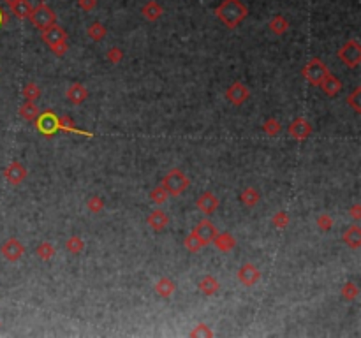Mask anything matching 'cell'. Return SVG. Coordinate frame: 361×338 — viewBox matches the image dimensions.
Here are the masks:
<instances>
[{
  "mask_svg": "<svg viewBox=\"0 0 361 338\" xmlns=\"http://www.w3.org/2000/svg\"><path fill=\"white\" fill-rule=\"evenodd\" d=\"M249 14V9L241 0H224L215 9V16L228 29H236Z\"/></svg>",
  "mask_w": 361,
  "mask_h": 338,
  "instance_id": "cell-1",
  "label": "cell"
},
{
  "mask_svg": "<svg viewBox=\"0 0 361 338\" xmlns=\"http://www.w3.org/2000/svg\"><path fill=\"white\" fill-rule=\"evenodd\" d=\"M162 187L168 190L169 196L176 197L180 194H184L189 189V178L185 176L184 171L180 169H171L164 178H162Z\"/></svg>",
  "mask_w": 361,
  "mask_h": 338,
  "instance_id": "cell-2",
  "label": "cell"
},
{
  "mask_svg": "<svg viewBox=\"0 0 361 338\" xmlns=\"http://www.w3.org/2000/svg\"><path fill=\"white\" fill-rule=\"evenodd\" d=\"M32 25L37 30H44L50 25L57 23V14L51 7H48L46 4H39L37 7H32L30 14H29Z\"/></svg>",
  "mask_w": 361,
  "mask_h": 338,
  "instance_id": "cell-3",
  "label": "cell"
},
{
  "mask_svg": "<svg viewBox=\"0 0 361 338\" xmlns=\"http://www.w3.org/2000/svg\"><path fill=\"white\" fill-rule=\"evenodd\" d=\"M339 58L349 69H354L361 63V46L356 39H351L339 50Z\"/></svg>",
  "mask_w": 361,
  "mask_h": 338,
  "instance_id": "cell-4",
  "label": "cell"
},
{
  "mask_svg": "<svg viewBox=\"0 0 361 338\" xmlns=\"http://www.w3.org/2000/svg\"><path fill=\"white\" fill-rule=\"evenodd\" d=\"M328 73H330V71H328L326 63H324L323 60H319V58H312V60H308V63L303 67V71H301L303 78L315 86L321 85V81H323Z\"/></svg>",
  "mask_w": 361,
  "mask_h": 338,
  "instance_id": "cell-5",
  "label": "cell"
},
{
  "mask_svg": "<svg viewBox=\"0 0 361 338\" xmlns=\"http://www.w3.org/2000/svg\"><path fill=\"white\" fill-rule=\"evenodd\" d=\"M0 254H2V257L6 261L16 262L23 257V254H25V246H23V243L19 240H16V238H9V240H6L4 241V245L0 246Z\"/></svg>",
  "mask_w": 361,
  "mask_h": 338,
  "instance_id": "cell-6",
  "label": "cell"
},
{
  "mask_svg": "<svg viewBox=\"0 0 361 338\" xmlns=\"http://www.w3.org/2000/svg\"><path fill=\"white\" fill-rule=\"evenodd\" d=\"M249 97H251V90L240 81H235L225 90V99H228L233 106H241Z\"/></svg>",
  "mask_w": 361,
  "mask_h": 338,
  "instance_id": "cell-7",
  "label": "cell"
},
{
  "mask_svg": "<svg viewBox=\"0 0 361 338\" xmlns=\"http://www.w3.org/2000/svg\"><path fill=\"white\" fill-rule=\"evenodd\" d=\"M259 278H261L259 269H257V266L252 264V262H245V264H241L240 269H238V280H240L245 287L256 285L257 282H259Z\"/></svg>",
  "mask_w": 361,
  "mask_h": 338,
  "instance_id": "cell-8",
  "label": "cell"
},
{
  "mask_svg": "<svg viewBox=\"0 0 361 338\" xmlns=\"http://www.w3.org/2000/svg\"><path fill=\"white\" fill-rule=\"evenodd\" d=\"M35 125H37L39 132H42L44 136H51L58 130V118L55 117L53 111H46V113L39 115Z\"/></svg>",
  "mask_w": 361,
  "mask_h": 338,
  "instance_id": "cell-9",
  "label": "cell"
},
{
  "mask_svg": "<svg viewBox=\"0 0 361 338\" xmlns=\"http://www.w3.org/2000/svg\"><path fill=\"white\" fill-rule=\"evenodd\" d=\"M312 123L308 120H305V118H296V120L291 122V125H289L287 132L289 136H292L295 139H298V141H305V139L310 138L312 134Z\"/></svg>",
  "mask_w": 361,
  "mask_h": 338,
  "instance_id": "cell-10",
  "label": "cell"
},
{
  "mask_svg": "<svg viewBox=\"0 0 361 338\" xmlns=\"http://www.w3.org/2000/svg\"><path fill=\"white\" fill-rule=\"evenodd\" d=\"M42 41H44L48 46L58 44V42H65L67 41V32L63 30L60 25L53 23V25H50L48 29L42 30Z\"/></svg>",
  "mask_w": 361,
  "mask_h": 338,
  "instance_id": "cell-11",
  "label": "cell"
},
{
  "mask_svg": "<svg viewBox=\"0 0 361 338\" xmlns=\"http://www.w3.org/2000/svg\"><path fill=\"white\" fill-rule=\"evenodd\" d=\"M27 174H29L27 173V168L23 164H19V162H11L6 168V171H4V176H6V180L11 185H19L27 178Z\"/></svg>",
  "mask_w": 361,
  "mask_h": 338,
  "instance_id": "cell-12",
  "label": "cell"
},
{
  "mask_svg": "<svg viewBox=\"0 0 361 338\" xmlns=\"http://www.w3.org/2000/svg\"><path fill=\"white\" fill-rule=\"evenodd\" d=\"M194 233L201 238V241H203L205 245H208V243H212L213 236L217 234V228H215V224H213L212 220L203 218L201 222H197V226L194 228Z\"/></svg>",
  "mask_w": 361,
  "mask_h": 338,
  "instance_id": "cell-13",
  "label": "cell"
},
{
  "mask_svg": "<svg viewBox=\"0 0 361 338\" xmlns=\"http://www.w3.org/2000/svg\"><path fill=\"white\" fill-rule=\"evenodd\" d=\"M197 208L205 215H212L217 208H219V199L213 192H203L197 197Z\"/></svg>",
  "mask_w": 361,
  "mask_h": 338,
  "instance_id": "cell-14",
  "label": "cell"
},
{
  "mask_svg": "<svg viewBox=\"0 0 361 338\" xmlns=\"http://www.w3.org/2000/svg\"><path fill=\"white\" fill-rule=\"evenodd\" d=\"M65 95H67V101H69L71 104L79 106L81 102L86 101V97H88V90H86L81 83H74V85H71L69 88H67Z\"/></svg>",
  "mask_w": 361,
  "mask_h": 338,
  "instance_id": "cell-15",
  "label": "cell"
},
{
  "mask_svg": "<svg viewBox=\"0 0 361 338\" xmlns=\"http://www.w3.org/2000/svg\"><path fill=\"white\" fill-rule=\"evenodd\" d=\"M342 240H344V243L349 246V249L358 250L361 246V229H359V226H356V224L349 226V228L344 231Z\"/></svg>",
  "mask_w": 361,
  "mask_h": 338,
  "instance_id": "cell-16",
  "label": "cell"
},
{
  "mask_svg": "<svg viewBox=\"0 0 361 338\" xmlns=\"http://www.w3.org/2000/svg\"><path fill=\"white\" fill-rule=\"evenodd\" d=\"M212 243L215 245V249L220 250V252H231L236 246V240L235 236L229 233H217L215 236H213Z\"/></svg>",
  "mask_w": 361,
  "mask_h": 338,
  "instance_id": "cell-17",
  "label": "cell"
},
{
  "mask_svg": "<svg viewBox=\"0 0 361 338\" xmlns=\"http://www.w3.org/2000/svg\"><path fill=\"white\" fill-rule=\"evenodd\" d=\"M321 88H323V92L328 95V97H335V95L340 94V90H342V81H340L336 76H333V74L328 73L324 79L321 81Z\"/></svg>",
  "mask_w": 361,
  "mask_h": 338,
  "instance_id": "cell-18",
  "label": "cell"
},
{
  "mask_svg": "<svg viewBox=\"0 0 361 338\" xmlns=\"http://www.w3.org/2000/svg\"><path fill=\"white\" fill-rule=\"evenodd\" d=\"M148 226L152 228L153 231H164L166 228H168V224H169V217H168V213H164L162 210H153V212H150V215H148Z\"/></svg>",
  "mask_w": 361,
  "mask_h": 338,
  "instance_id": "cell-19",
  "label": "cell"
},
{
  "mask_svg": "<svg viewBox=\"0 0 361 338\" xmlns=\"http://www.w3.org/2000/svg\"><path fill=\"white\" fill-rule=\"evenodd\" d=\"M219 289H220V284L213 275H206L199 280V291L201 294H205V296H213V294L219 292Z\"/></svg>",
  "mask_w": 361,
  "mask_h": 338,
  "instance_id": "cell-20",
  "label": "cell"
},
{
  "mask_svg": "<svg viewBox=\"0 0 361 338\" xmlns=\"http://www.w3.org/2000/svg\"><path fill=\"white\" fill-rule=\"evenodd\" d=\"M19 117L23 118V120L27 122H35L37 120V117L41 115V111H39L37 106L34 104V101H25L21 106H19Z\"/></svg>",
  "mask_w": 361,
  "mask_h": 338,
  "instance_id": "cell-21",
  "label": "cell"
},
{
  "mask_svg": "<svg viewBox=\"0 0 361 338\" xmlns=\"http://www.w3.org/2000/svg\"><path fill=\"white\" fill-rule=\"evenodd\" d=\"M141 14L145 16V19H148V21H157V19L162 16L161 4L155 2V0H150V2H146L145 6H143Z\"/></svg>",
  "mask_w": 361,
  "mask_h": 338,
  "instance_id": "cell-22",
  "label": "cell"
},
{
  "mask_svg": "<svg viewBox=\"0 0 361 338\" xmlns=\"http://www.w3.org/2000/svg\"><path fill=\"white\" fill-rule=\"evenodd\" d=\"M174 289H176V285H174V282L168 277H162L155 284V292L161 298H171Z\"/></svg>",
  "mask_w": 361,
  "mask_h": 338,
  "instance_id": "cell-23",
  "label": "cell"
},
{
  "mask_svg": "<svg viewBox=\"0 0 361 338\" xmlns=\"http://www.w3.org/2000/svg\"><path fill=\"white\" fill-rule=\"evenodd\" d=\"M261 199V194L257 192V189H254V187H247V189H243V192L240 194V201L243 202V206H247V208H254V206L259 202Z\"/></svg>",
  "mask_w": 361,
  "mask_h": 338,
  "instance_id": "cell-24",
  "label": "cell"
},
{
  "mask_svg": "<svg viewBox=\"0 0 361 338\" xmlns=\"http://www.w3.org/2000/svg\"><path fill=\"white\" fill-rule=\"evenodd\" d=\"M268 27L275 35H284L289 29V21L284 18L282 14H277V16H273L272 18V21H269Z\"/></svg>",
  "mask_w": 361,
  "mask_h": 338,
  "instance_id": "cell-25",
  "label": "cell"
},
{
  "mask_svg": "<svg viewBox=\"0 0 361 338\" xmlns=\"http://www.w3.org/2000/svg\"><path fill=\"white\" fill-rule=\"evenodd\" d=\"M11 11H13V14L16 18L19 19H25L29 18L30 11H32V4L29 0H18V2H14L13 6H11Z\"/></svg>",
  "mask_w": 361,
  "mask_h": 338,
  "instance_id": "cell-26",
  "label": "cell"
},
{
  "mask_svg": "<svg viewBox=\"0 0 361 338\" xmlns=\"http://www.w3.org/2000/svg\"><path fill=\"white\" fill-rule=\"evenodd\" d=\"M86 34H88V37L92 39V41L99 42V41H102V39L106 37V34H108V29H106L102 23L94 21L92 25H88V29H86Z\"/></svg>",
  "mask_w": 361,
  "mask_h": 338,
  "instance_id": "cell-27",
  "label": "cell"
},
{
  "mask_svg": "<svg viewBox=\"0 0 361 338\" xmlns=\"http://www.w3.org/2000/svg\"><path fill=\"white\" fill-rule=\"evenodd\" d=\"M184 243H185V249L189 250V252H199L201 249L205 246V243L201 241V238L197 236L196 233H189L187 236H185V240H184Z\"/></svg>",
  "mask_w": 361,
  "mask_h": 338,
  "instance_id": "cell-28",
  "label": "cell"
},
{
  "mask_svg": "<svg viewBox=\"0 0 361 338\" xmlns=\"http://www.w3.org/2000/svg\"><path fill=\"white\" fill-rule=\"evenodd\" d=\"M263 132L269 138H275L282 132V125H280V122L277 120V118H268V120L263 123Z\"/></svg>",
  "mask_w": 361,
  "mask_h": 338,
  "instance_id": "cell-29",
  "label": "cell"
},
{
  "mask_svg": "<svg viewBox=\"0 0 361 338\" xmlns=\"http://www.w3.org/2000/svg\"><path fill=\"white\" fill-rule=\"evenodd\" d=\"M55 246L50 243V241H42V243H39V246L35 249V254H37V257L41 261H50L51 257L55 256Z\"/></svg>",
  "mask_w": 361,
  "mask_h": 338,
  "instance_id": "cell-30",
  "label": "cell"
},
{
  "mask_svg": "<svg viewBox=\"0 0 361 338\" xmlns=\"http://www.w3.org/2000/svg\"><path fill=\"white\" fill-rule=\"evenodd\" d=\"M168 197H169L168 190H166L162 185H157L155 189H152V192H150V201H152L153 205H157V206L164 205V202L168 201Z\"/></svg>",
  "mask_w": 361,
  "mask_h": 338,
  "instance_id": "cell-31",
  "label": "cell"
},
{
  "mask_svg": "<svg viewBox=\"0 0 361 338\" xmlns=\"http://www.w3.org/2000/svg\"><path fill=\"white\" fill-rule=\"evenodd\" d=\"M65 249L69 250L71 254H81L85 250V241L79 236H69L65 241Z\"/></svg>",
  "mask_w": 361,
  "mask_h": 338,
  "instance_id": "cell-32",
  "label": "cell"
},
{
  "mask_svg": "<svg viewBox=\"0 0 361 338\" xmlns=\"http://www.w3.org/2000/svg\"><path fill=\"white\" fill-rule=\"evenodd\" d=\"M58 130H65V132H76V134H85V136H92L90 132H83L81 129H76V125L73 123V120L67 117L58 118Z\"/></svg>",
  "mask_w": 361,
  "mask_h": 338,
  "instance_id": "cell-33",
  "label": "cell"
},
{
  "mask_svg": "<svg viewBox=\"0 0 361 338\" xmlns=\"http://www.w3.org/2000/svg\"><path fill=\"white\" fill-rule=\"evenodd\" d=\"M342 298L346 301H354L356 298L359 296V289H358V285L354 284V282H347V284H344V287H342Z\"/></svg>",
  "mask_w": 361,
  "mask_h": 338,
  "instance_id": "cell-34",
  "label": "cell"
},
{
  "mask_svg": "<svg viewBox=\"0 0 361 338\" xmlns=\"http://www.w3.org/2000/svg\"><path fill=\"white\" fill-rule=\"evenodd\" d=\"M23 97H25L27 101H37V99L41 97V88H39V85H35V83H27V85L23 86Z\"/></svg>",
  "mask_w": 361,
  "mask_h": 338,
  "instance_id": "cell-35",
  "label": "cell"
},
{
  "mask_svg": "<svg viewBox=\"0 0 361 338\" xmlns=\"http://www.w3.org/2000/svg\"><path fill=\"white\" fill-rule=\"evenodd\" d=\"M86 208H88L90 213H101L102 210H104V201L99 196H92L86 201Z\"/></svg>",
  "mask_w": 361,
  "mask_h": 338,
  "instance_id": "cell-36",
  "label": "cell"
},
{
  "mask_svg": "<svg viewBox=\"0 0 361 338\" xmlns=\"http://www.w3.org/2000/svg\"><path fill=\"white\" fill-rule=\"evenodd\" d=\"M272 224L275 226L277 229H285L289 226V215L285 212H279L275 213L272 218Z\"/></svg>",
  "mask_w": 361,
  "mask_h": 338,
  "instance_id": "cell-37",
  "label": "cell"
},
{
  "mask_svg": "<svg viewBox=\"0 0 361 338\" xmlns=\"http://www.w3.org/2000/svg\"><path fill=\"white\" fill-rule=\"evenodd\" d=\"M359 97H361V88L358 86V88L354 90L351 95H349V99H347V104L351 106L352 109H354V113H361V102H359Z\"/></svg>",
  "mask_w": 361,
  "mask_h": 338,
  "instance_id": "cell-38",
  "label": "cell"
},
{
  "mask_svg": "<svg viewBox=\"0 0 361 338\" xmlns=\"http://www.w3.org/2000/svg\"><path fill=\"white\" fill-rule=\"evenodd\" d=\"M315 224L323 233H326V231H330L333 228V218H331V215H328V213H323V215L317 217Z\"/></svg>",
  "mask_w": 361,
  "mask_h": 338,
  "instance_id": "cell-39",
  "label": "cell"
},
{
  "mask_svg": "<svg viewBox=\"0 0 361 338\" xmlns=\"http://www.w3.org/2000/svg\"><path fill=\"white\" fill-rule=\"evenodd\" d=\"M106 58H108V62L111 63H118L124 58V51L120 50V48H117V46H113V48H109L108 50V53H106Z\"/></svg>",
  "mask_w": 361,
  "mask_h": 338,
  "instance_id": "cell-40",
  "label": "cell"
},
{
  "mask_svg": "<svg viewBox=\"0 0 361 338\" xmlns=\"http://www.w3.org/2000/svg\"><path fill=\"white\" fill-rule=\"evenodd\" d=\"M189 335L194 336V338H197V336H213V331L206 324H197L196 328L189 333Z\"/></svg>",
  "mask_w": 361,
  "mask_h": 338,
  "instance_id": "cell-41",
  "label": "cell"
},
{
  "mask_svg": "<svg viewBox=\"0 0 361 338\" xmlns=\"http://www.w3.org/2000/svg\"><path fill=\"white\" fill-rule=\"evenodd\" d=\"M50 50L53 51L57 57H63V55L67 53V50H69V46H67V41H65V42H58V44L50 46Z\"/></svg>",
  "mask_w": 361,
  "mask_h": 338,
  "instance_id": "cell-42",
  "label": "cell"
},
{
  "mask_svg": "<svg viewBox=\"0 0 361 338\" xmlns=\"http://www.w3.org/2000/svg\"><path fill=\"white\" fill-rule=\"evenodd\" d=\"M97 6V0H78V7L83 11H92Z\"/></svg>",
  "mask_w": 361,
  "mask_h": 338,
  "instance_id": "cell-43",
  "label": "cell"
},
{
  "mask_svg": "<svg viewBox=\"0 0 361 338\" xmlns=\"http://www.w3.org/2000/svg\"><path fill=\"white\" fill-rule=\"evenodd\" d=\"M349 215L354 218L356 222L361 220V205H359V202H356L354 206H351V210H349Z\"/></svg>",
  "mask_w": 361,
  "mask_h": 338,
  "instance_id": "cell-44",
  "label": "cell"
},
{
  "mask_svg": "<svg viewBox=\"0 0 361 338\" xmlns=\"http://www.w3.org/2000/svg\"><path fill=\"white\" fill-rule=\"evenodd\" d=\"M6 14H4V11L2 9H0V25H4V23H6Z\"/></svg>",
  "mask_w": 361,
  "mask_h": 338,
  "instance_id": "cell-45",
  "label": "cell"
},
{
  "mask_svg": "<svg viewBox=\"0 0 361 338\" xmlns=\"http://www.w3.org/2000/svg\"><path fill=\"white\" fill-rule=\"evenodd\" d=\"M4 2H6V4H7V6H9V7H11V6H13V4H14V2H18V0H4Z\"/></svg>",
  "mask_w": 361,
  "mask_h": 338,
  "instance_id": "cell-46",
  "label": "cell"
},
{
  "mask_svg": "<svg viewBox=\"0 0 361 338\" xmlns=\"http://www.w3.org/2000/svg\"><path fill=\"white\" fill-rule=\"evenodd\" d=\"M0 326H2V323H0Z\"/></svg>",
  "mask_w": 361,
  "mask_h": 338,
  "instance_id": "cell-47",
  "label": "cell"
}]
</instances>
